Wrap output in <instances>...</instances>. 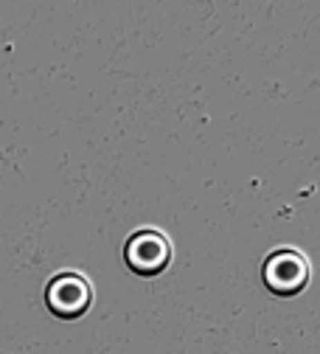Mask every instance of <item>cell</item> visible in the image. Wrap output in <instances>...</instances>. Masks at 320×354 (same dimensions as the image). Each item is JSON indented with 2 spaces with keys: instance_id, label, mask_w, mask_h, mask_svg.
<instances>
[{
  "instance_id": "obj_1",
  "label": "cell",
  "mask_w": 320,
  "mask_h": 354,
  "mask_svg": "<svg viewBox=\"0 0 320 354\" xmlns=\"http://www.w3.org/2000/svg\"><path fill=\"white\" fill-rule=\"evenodd\" d=\"M261 279L272 295L292 298L309 287L312 264L309 259L295 248H279L272 250L261 264Z\"/></svg>"
},
{
  "instance_id": "obj_2",
  "label": "cell",
  "mask_w": 320,
  "mask_h": 354,
  "mask_svg": "<svg viewBox=\"0 0 320 354\" xmlns=\"http://www.w3.org/2000/svg\"><path fill=\"white\" fill-rule=\"evenodd\" d=\"M171 256H174L171 242L158 228H141V231H135L124 242V261H126V268L135 276H144V279L160 276L171 264Z\"/></svg>"
},
{
  "instance_id": "obj_3",
  "label": "cell",
  "mask_w": 320,
  "mask_h": 354,
  "mask_svg": "<svg viewBox=\"0 0 320 354\" xmlns=\"http://www.w3.org/2000/svg\"><path fill=\"white\" fill-rule=\"evenodd\" d=\"M45 304H48V309L57 318L76 321L87 313L90 304H93V284L82 273H59L48 281Z\"/></svg>"
}]
</instances>
